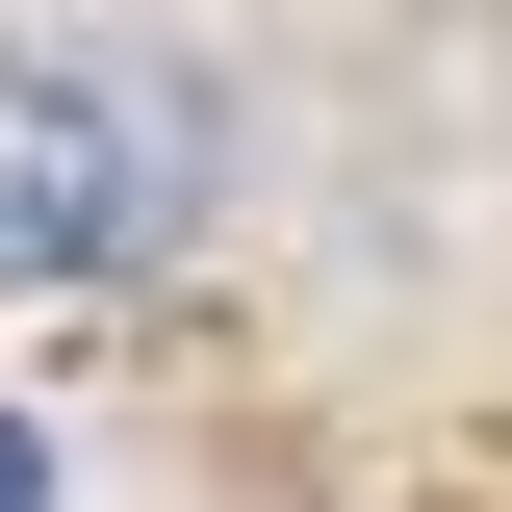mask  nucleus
<instances>
[{
  "mask_svg": "<svg viewBox=\"0 0 512 512\" xmlns=\"http://www.w3.org/2000/svg\"><path fill=\"white\" fill-rule=\"evenodd\" d=\"M205 205V77L180 52H0V282H128Z\"/></svg>",
  "mask_w": 512,
  "mask_h": 512,
  "instance_id": "obj_1",
  "label": "nucleus"
},
{
  "mask_svg": "<svg viewBox=\"0 0 512 512\" xmlns=\"http://www.w3.org/2000/svg\"><path fill=\"white\" fill-rule=\"evenodd\" d=\"M0 512H52V436H26V410H0Z\"/></svg>",
  "mask_w": 512,
  "mask_h": 512,
  "instance_id": "obj_2",
  "label": "nucleus"
}]
</instances>
